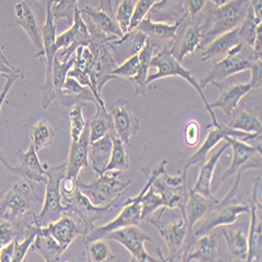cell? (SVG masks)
<instances>
[{
	"label": "cell",
	"instance_id": "58",
	"mask_svg": "<svg viewBox=\"0 0 262 262\" xmlns=\"http://www.w3.org/2000/svg\"><path fill=\"white\" fill-rule=\"evenodd\" d=\"M14 255V240L0 250V262H12Z\"/></svg>",
	"mask_w": 262,
	"mask_h": 262
},
{
	"label": "cell",
	"instance_id": "3",
	"mask_svg": "<svg viewBox=\"0 0 262 262\" xmlns=\"http://www.w3.org/2000/svg\"><path fill=\"white\" fill-rule=\"evenodd\" d=\"M154 226L167 246L169 257L167 261H181V255L188 235V222L185 209L161 208L147 220Z\"/></svg>",
	"mask_w": 262,
	"mask_h": 262
},
{
	"label": "cell",
	"instance_id": "41",
	"mask_svg": "<svg viewBox=\"0 0 262 262\" xmlns=\"http://www.w3.org/2000/svg\"><path fill=\"white\" fill-rule=\"evenodd\" d=\"M86 245V259L91 262H104L116 261L117 257L112 252L108 240L105 238H99L92 240Z\"/></svg>",
	"mask_w": 262,
	"mask_h": 262
},
{
	"label": "cell",
	"instance_id": "52",
	"mask_svg": "<svg viewBox=\"0 0 262 262\" xmlns=\"http://www.w3.org/2000/svg\"><path fill=\"white\" fill-rule=\"evenodd\" d=\"M201 139V125L196 120H190L185 127L184 140L188 147H196Z\"/></svg>",
	"mask_w": 262,
	"mask_h": 262
},
{
	"label": "cell",
	"instance_id": "45",
	"mask_svg": "<svg viewBox=\"0 0 262 262\" xmlns=\"http://www.w3.org/2000/svg\"><path fill=\"white\" fill-rule=\"evenodd\" d=\"M38 227L39 226L37 224L32 226L28 230L26 238L24 240H21V242L19 240V238H17V237L14 239V255H13L12 262H23V261H25L29 251L32 248L34 240L36 238Z\"/></svg>",
	"mask_w": 262,
	"mask_h": 262
},
{
	"label": "cell",
	"instance_id": "25",
	"mask_svg": "<svg viewBox=\"0 0 262 262\" xmlns=\"http://www.w3.org/2000/svg\"><path fill=\"white\" fill-rule=\"evenodd\" d=\"M15 21L30 38L35 50V58L43 59L42 31L32 9L26 0H15Z\"/></svg>",
	"mask_w": 262,
	"mask_h": 262
},
{
	"label": "cell",
	"instance_id": "28",
	"mask_svg": "<svg viewBox=\"0 0 262 262\" xmlns=\"http://www.w3.org/2000/svg\"><path fill=\"white\" fill-rule=\"evenodd\" d=\"M91 145L89 124H86L82 135L77 141H72L70 155L68 159L67 177L78 180L80 172L90 167L89 163V149Z\"/></svg>",
	"mask_w": 262,
	"mask_h": 262
},
{
	"label": "cell",
	"instance_id": "36",
	"mask_svg": "<svg viewBox=\"0 0 262 262\" xmlns=\"http://www.w3.org/2000/svg\"><path fill=\"white\" fill-rule=\"evenodd\" d=\"M31 250L40 255L45 261L58 262L61 261L64 251L57 242L46 232H43L40 227L37 229V235L32 245Z\"/></svg>",
	"mask_w": 262,
	"mask_h": 262
},
{
	"label": "cell",
	"instance_id": "5",
	"mask_svg": "<svg viewBox=\"0 0 262 262\" xmlns=\"http://www.w3.org/2000/svg\"><path fill=\"white\" fill-rule=\"evenodd\" d=\"M250 7V0H230L210 12L204 24L201 25L202 49L216 37L242 25Z\"/></svg>",
	"mask_w": 262,
	"mask_h": 262
},
{
	"label": "cell",
	"instance_id": "42",
	"mask_svg": "<svg viewBox=\"0 0 262 262\" xmlns=\"http://www.w3.org/2000/svg\"><path fill=\"white\" fill-rule=\"evenodd\" d=\"M142 204V222H147L157 211L164 207V202L160 193L156 190V188L151 186L144 193L141 200Z\"/></svg>",
	"mask_w": 262,
	"mask_h": 262
},
{
	"label": "cell",
	"instance_id": "4",
	"mask_svg": "<svg viewBox=\"0 0 262 262\" xmlns=\"http://www.w3.org/2000/svg\"><path fill=\"white\" fill-rule=\"evenodd\" d=\"M167 165H168V161L162 160L160 164L151 171H145L148 180L144 188L141 190V192L136 196V198H130L124 203V206L121 212L118 214V216L115 218V220L100 227L95 226L90 231L89 234L84 236V243L87 244L92 242V240L104 238L109 232L115 231L120 228L140 225L142 223V204H141L142 196L147 191V189L151 186L156 177H158L159 174L166 171Z\"/></svg>",
	"mask_w": 262,
	"mask_h": 262
},
{
	"label": "cell",
	"instance_id": "40",
	"mask_svg": "<svg viewBox=\"0 0 262 262\" xmlns=\"http://www.w3.org/2000/svg\"><path fill=\"white\" fill-rule=\"evenodd\" d=\"M113 150L109 163L106 167V171H120L126 172L130 168L129 156L127 152V145H125L118 136H112Z\"/></svg>",
	"mask_w": 262,
	"mask_h": 262
},
{
	"label": "cell",
	"instance_id": "39",
	"mask_svg": "<svg viewBox=\"0 0 262 262\" xmlns=\"http://www.w3.org/2000/svg\"><path fill=\"white\" fill-rule=\"evenodd\" d=\"M31 143L37 152L51 147L56 139V131L51 123L42 119L34 124L31 128Z\"/></svg>",
	"mask_w": 262,
	"mask_h": 262
},
{
	"label": "cell",
	"instance_id": "32",
	"mask_svg": "<svg viewBox=\"0 0 262 262\" xmlns=\"http://www.w3.org/2000/svg\"><path fill=\"white\" fill-rule=\"evenodd\" d=\"M202 49V29L201 24L192 23L186 29L182 39L172 49V55L179 62H183L188 55H194Z\"/></svg>",
	"mask_w": 262,
	"mask_h": 262
},
{
	"label": "cell",
	"instance_id": "18",
	"mask_svg": "<svg viewBox=\"0 0 262 262\" xmlns=\"http://www.w3.org/2000/svg\"><path fill=\"white\" fill-rule=\"evenodd\" d=\"M211 84L220 91L221 96L217 101L210 103V108L222 109L228 120L238 108L240 101L252 93L249 83L237 82L233 77H230L222 82H212Z\"/></svg>",
	"mask_w": 262,
	"mask_h": 262
},
{
	"label": "cell",
	"instance_id": "51",
	"mask_svg": "<svg viewBox=\"0 0 262 262\" xmlns=\"http://www.w3.org/2000/svg\"><path fill=\"white\" fill-rule=\"evenodd\" d=\"M140 67V60L138 54L130 56L124 62L113 71V75L116 76L117 78H133L137 75Z\"/></svg>",
	"mask_w": 262,
	"mask_h": 262
},
{
	"label": "cell",
	"instance_id": "2",
	"mask_svg": "<svg viewBox=\"0 0 262 262\" xmlns=\"http://www.w3.org/2000/svg\"><path fill=\"white\" fill-rule=\"evenodd\" d=\"M244 171L236 173L235 184L223 201L218 202L193 228L194 237L198 238L214 229L236 223L242 214L250 213V204L243 203L239 190L240 180Z\"/></svg>",
	"mask_w": 262,
	"mask_h": 262
},
{
	"label": "cell",
	"instance_id": "23",
	"mask_svg": "<svg viewBox=\"0 0 262 262\" xmlns=\"http://www.w3.org/2000/svg\"><path fill=\"white\" fill-rule=\"evenodd\" d=\"M220 201L216 200L215 198L209 199L206 198V196L196 193L190 189L188 193V200L185 206V213L187 217V222H188V235L185 242V246L181 255V261L183 256L186 254V252L192 247V245L195 242V237L193 233V228L194 226L198 224L202 218L218 203Z\"/></svg>",
	"mask_w": 262,
	"mask_h": 262
},
{
	"label": "cell",
	"instance_id": "13",
	"mask_svg": "<svg viewBox=\"0 0 262 262\" xmlns=\"http://www.w3.org/2000/svg\"><path fill=\"white\" fill-rule=\"evenodd\" d=\"M108 242L113 240L124 247L131 255L130 261H139V262H147V261H160L158 258L151 256L146 248V243H151L152 238L145 233L139 225L128 226L124 228L117 229L115 231L109 232L105 237Z\"/></svg>",
	"mask_w": 262,
	"mask_h": 262
},
{
	"label": "cell",
	"instance_id": "38",
	"mask_svg": "<svg viewBox=\"0 0 262 262\" xmlns=\"http://www.w3.org/2000/svg\"><path fill=\"white\" fill-rule=\"evenodd\" d=\"M227 127L244 131V133L256 134L261 133L262 124L256 115L247 109H236L232 117L229 119V123L226 125Z\"/></svg>",
	"mask_w": 262,
	"mask_h": 262
},
{
	"label": "cell",
	"instance_id": "6",
	"mask_svg": "<svg viewBox=\"0 0 262 262\" xmlns=\"http://www.w3.org/2000/svg\"><path fill=\"white\" fill-rule=\"evenodd\" d=\"M46 164V198L43 202V207L36 215V224L39 227H45L53 222H56L61 215L68 212V208L62 203L61 193V182L67 177L68 162H64L60 165L50 166Z\"/></svg>",
	"mask_w": 262,
	"mask_h": 262
},
{
	"label": "cell",
	"instance_id": "59",
	"mask_svg": "<svg viewBox=\"0 0 262 262\" xmlns=\"http://www.w3.org/2000/svg\"><path fill=\"white\" fill-rule=\"evenodd\" d=\"M250 6L254 13L257 24H262V0H250Z\"/></svg>",
	"mask_w": 262,
	"mask_h": 262
},
{
	"label": "cell",
	"instance_id": "15",
	"mask_svg": "<svg viewBox=\"0 0 262 262\" xmlns=\"http://www.w3.org/2000/svg\"><path fill=\"white\" fill-rule=\"evenodd\" d=\"M186 19L187 17L180 19L174 24H168L154 21L147 16L141 21L136 30L146 35L156 49H159L160 51L164 49L172 51L180 39L179 31Z\"/></svg>",
	"mask_w": 262,
	"mask_h": 262
},
{
	"label": "cell",
	"instance_id": "29",
	"mask_svg": "<svg viewBox=\"0 0 262 262\" xmlns=\"http://www.w3.org/2000/svg\"><path fill=\"white\" fill-rule=\"evenodd\" d=\"M56 100L65 108H71L76 104H85L87 102L94 105L99 104L97 98L89 86L82 85L76 78L68 76L62 90L57 94Z\"/></svg>",
	"mask_w": 262,
	"mask_h": 262
},
{
	"label": "cell",
	"instance_id": "12",
	"mask_svg": "<svg viewBox=\"0 0 262 262\" xmlns=\"http://www.w3.org/2000/svg\"><path fill=\"white\" fill-rule=\"evenodd\" d=\"M62 203L83 224L85 229L83 237L90 233L98 221H100L106 214L115 211L120 206V201H116L103 207L95 206L78 187L72 194L62 195Z\"/></svg>",
	"mask_w": 262,
	"mask_h": 262
},
{
	"label": "cell",
	"instance_id": "24",
	"mask_svg": "<svg viewBox=\"0 0 262 262\" xmlns=\"http://www.w3.org/2000/svg\"><path fill=\"white\" fill-rule=\"evenodd\" d=\"M16 156L19 159V164L13 166L11 173L33 182L34 184H47L48 180L46 177V164H42L40 162L38 152L32 143L27 151L18 149Z\"/></svg>",
	"mask_w": 262,
	"mask_h": 262
},
{
	"label": "cell",
	"instance_id": "37",
	"mask_svg": "<svg viewBox=\"0 0 262 262\" xmlns=\"http://www.w3.org/2000/svg\"><path fill=\"white\" fill-rule=\"evenodd\" d=\"M95 106L97 108L96 115L87 123L90 129L91 143L107 135L117 136L112 115L109 114L107 108H103L100 104H96Z\"/></svg>",
	"mask_w": 262,
	"mask_h": 262
},
{
	"label": "cell",
	"instance_id": "34",
	"mask_svg": "<svg viewBox=\"0 0 262 262\" xmlns=\"http://www.w3.org/2000/svg\"><path fill=\"white\" fill-rule=\"evenodd\" d=\"M185 9V0H160L151 9L148 16L154 21L174 24L182 18L188 17Z\"/></svg>",
	"mask_w": 262,
	"mask_h": 262
},
{
	"label": "cell",
	"instance_id": "26",
	"mask_svg": "<svg viewBox=\"0 0 262 262\" xmlns=\"http://www.w3.org/2000/svg\"><path fill=\"white\" fill-rule=\"evenodd\" d=\"M220 230L226 245L228 261H246L249 249L246 227L238 225L236 222L232 225L220 227Z\"/></svg>",
	"mask_w": 262,
	"mask_h": 262
},
{
	"label": "cell",
	"instance_id": "10",
	"mask_svg": "<svg viewBox=\"0 0 262 262\" xmlns=\"http://www.w3.org/2000/svg\"><path fill=\"white\" fill-rule=\"evenodd\" d=\"M53 0H47V15L45 24L41 27L42 40H43V63L46 65V80L41 86L42 101L41 106L47 111L51 104L56 100V94L53 85V63L58 53L56 47V23L52 13Z\"/></svg>",
	"mask_w": 262,
	"mask_h": 262
},
{
	"label": "cell",
	"instance_id": "50",
	"mask_svg": "<svg viewBox=\"0 0 262 262\" xmlns=\"http://www.w3.org/2000/svg\"><path fill=\"white\" fill-rule=\"evenodd\" d=\"M159 2L160 0H138L137 5L135 6L134 15H133V18H131V23H130L128 32L135 30L139 26L141 21L149 15L151 9L154 8Z\"/></svg>",
	"mask_w": 262,
	"mask_h": 262
},
{
	"label": "cell",
	"instance_id": "57",
	"mask_svg": "<svg viewBox=\"0 0 262 262\" xmlns=\"http://www.w3.org/2000/svg\"><path fill=\"white\" fill-rule=\"evenodd\" d=\"M252 49H253V51L256 55L261 57V53H262V24H259L257 26L256 36H255V39H254V43L252 46Z\"/></svg>",
	"mask_w": 262,
	"mask_h": 262
},
{
	"label": "cell",
	"instance_id": "49",
	"mask_svg": "<svg viewBox=\"0 0 262 262\" xmlns=\"http://www.w3.org/2000/svg\"><path fill=\"white\" fill-rule=\"evenodd\" d=\"M69 117H70V124H71L72 141H77L80 138V136L82 135L83 130L87 124L84 119L82 105L76 104V105L72 106L70 109Z\"/></svg>",
	"mask_w": 262,
	"mask_h": 262
},
{
	"label": "cell",
	"instance_id": "61",
	"mask_svg": "<svg viewBox=\"0 0 262 262\" xmlns=\"http://www.w3.org/2000/svg\"><path fill=\"white\" fill-rule=\"evenodd\" d=\"M37 2H42V0H37Z\"/></svg>",
	"mask_w": 262,
	"mask_h": 262
},
{
	"label": "cell",
	"instance_id": "19",
	"mask_svg": "<svg viewBox=\"0 0 262 262\" xmlns=\"http://www.w3.org/2000/svg\"><path fill=\"white\" fill-rule=\"evenodd\" d=\"M80 12L87 17V20H90L97 30L112 41L121 39L124 36L115 17L113 0H100L98 8L85 6L80 9Z\"/></svg>",
	"mask_w": 262,
	"mask_h": 262
},
{
	"label": "cell",
	"instance_id": "27",
	"mask_svg": "<svg viewBox=\"0 0 262 262\" xmlns=\"http://www.w3.org/2000/svg\"><path fill=\"white\" fill-rule=\"evenodd\" d=\"M208 129H209V133L202 147L196 151L192 157H190L185 164L183 176H182L185 185H188L187 176H188V170L190 169V167L198 164H204L208 159L210 151H212L216 145H218L222 141H224V139L227 136H231V129L226 125L223 126L221 124H218L215 126L211 124V125H208Z\"/></svg>",
	"mask_w": 262,
	"mask_h": 262
},
{
	"label": "cell",
	"instance_id": "8",
	"mask_svg": "<svg viewBox=\"0 0 262 262\" xmlns=\"http://www.w3.org/2000/svg\"><path fill=\"white\" fill-rule=\"evenodd\" d=\"M150 67L156 68L157 73L148 76V79H147L148 85L157 80H161L164 78H170V77H180V78L186 80L200 95V97L206 107V111L212 118V124L215 126L220 124V122H218L216 119V116L213 112V109L210 108V102L207 100V98L204 94V90L200 85V82L195 79V77L193 75V71L185 69L183 67V64L174 58L171 50L164 49V50L160 51L158 55L152 57Z\"/></svg>",
	"mask_w": 262,
	"mask_h": 262
},
{
	"label": "cell",
	"instance_id": "43",
	"mask_svg": "<svg viewBox=\"0 0 262 262\" xmlns=\"http://www.w3.org/2000/svg\"><path fill=\"white\" fill-rule=\"evenodd\" d=\"M134 11H135L134 0H116V5L114 6L115 17L124 35L129 31Z\"/></svg>",
	"mask_w": 262,
	"mask_h": 262
},
{
	"label": "cell",
	"instance_id": "7",
	"mask_svg": "<svg viewBox=\"0 0 262 262\" xmlns=\"http://www.w3.org/2000/svg\"><path fill=\"white\" fill-rule=\"evenodd\" d=\"M257 59L261 57L254 53L252 47L240 41L229 50L223 59L213 62L212 71L200 82V85L204 90L212 82H222L238 73L246 72Z\"/></svg>",
	"mask_w": 262,
	"mask_h": 262
},
{
	"label": "cell",
	"instance_id": "14",
	"mask_svg": "<svg viewBox=\"0 0 262 262\" xmlns=\"http://www.w3.org/2000/svg\"><path fill=\"white\" fill-rule=\"evenodd\" d=\"M224 141L229 143L233 151V158L230 167L222 176V184L236 176L238 171L245 172L249 169L261 168V150L234 137L227 136Z\"/></svg>",
	"mask_w": 262,
	"mask_h": 262
},
{
	"label": "cell",
	"instance_id": "33",
	"mask_svg": "<svg viewBox=\"0 0 262 262\" xmlns=\"http://www.w3.org/2000/svg\"><path fill=\"white\" fill-rule=\"evenodd\" d=\"M155 50L156 48L152 46V43L147 38L145 46L138 53L139 60H140L139 71L135 77L128 79L131 83H133L135 87V97H140V96L145 97L148 92L147 79L149 76V70L151 68L150 63H151L152 57H154Z\"/></svg>",
	"mask_w": 262,
	"mask_h": 262
},
{
	"label": "cell",
	"instance_id": "16",
	"mask_svg": "<svg viewBox=\"0 0 262 262\" xmlns=\"http://www.w3.org/2000/svg\"><path fill=\"white\" fill-rule=\"evenodd\" d=\"M223 236L220 228L195 239L192 247L183 256L182 261H226L227 252L223 250Z\"/></svg>",
	"mask_w": 262,
	"mask_h": 262
},
{
	"label": "cell",
	"instance_id": "17",
	"mask_svg": "<svg viewBox=\"0 0 262 262\" xmlns=\"http://www.w3.org/2000/svg\"><path fill=\"white\" fill-rule=\"evenodd\" d=\"M112 115L115 131L118 138L125 144L129 145L130 141L138 136L141 130V122L133 113L129 102L126 99L119 98L109 107Z\"/></svg>",
	"mask_w": 262,
	"mask_h": 262
},
{
	"label": "cell",
	"instance_id": "22",
	"mask_svg": "<svg viewBox=\"0 0 262 262\" xmlns=\"http://www.w3.org/2000/svg\"><path fill=\"white\" fill-rule=\"evenodd\" d=\"M261 187V179L258 178L253 186L250 204V225L248 229V255L246 261H261V203L259 204L258 193Z\"/></svg>",
	"mask_w": 262,
	"mask_h": 262
},
{
	"label": "cell",
	"instance_id": "44",
	"mask_svg": "<svg viewBox=\"0 0 262 262\" xmlns=\"http://www.w3.org/2000/svg\"><path fill=\"white\" fill-rule=\"evenodd\" d=\"M74 61H75V55L72 58H70L68 61H61L57 57H55L54 63H53L52 76H53V85H54L56 97H57V94L62 90L65 80H67L68 75L73 68Z\"/></svg>",
	"mask_w": 262,
	"mask_h": 262
},
{
	"label": "cell",
	"instance_id": "30",
	"mask_svg": "<svg viewBox=\"0 0 262 262\" xmlns=\"http://www.w3.org/2000/svg\"><path fill=\"white\" fill-rule=\"evenodd\" d=\"M228 149H230V145L228 142H225V144L222 146L221 149L215 151L214 154L210 157V159L206 160V162L203 164V166L200 170L199 178H198V180H196L194 187L191 188L192 191H194L196 193H200L209 199L214 198L212 194V191H211L213 176H214V172H215L217 164L220 163V161L222 160L223 156L228 151Z\"/></svg>",
	"mask_w": 262,
	"mask_h": 262
},
{
	"label": "cell",
	"instance_id": "35",
	"mask_svg": "<svg viewBox=\"0 0 262 262\" xmlns=\"http://www.w3.org/2000/svg\"><path fill=\"white\" fill-rule=\"evenodd\" d=\"M112 150L113 139L111 135H107L91 143L89 149V163L98 176H101L105 172L109 160H111Z\"/></svg>",
	"mask_w": 262,
	"mask_h": 262
},
{
	"label": "cell",
	"instance_id": "21",
	"mask_svg": "<svg viewBox=\"0 0 262 262\" xmlns=\"http://www.w3.org/2000/svg\"><path fill=\"white\" fill-rule=\"evenodd\" d=\"M40 228L57 242L64 251L71 247L79 235H84L85 233L81 221L70 211L63 213L56 222Z\"/></svg>",
	"mask_w": 262,
	"mask_h": 262
},
{
	"label": "cell",
	"instance_id": "47",
	"mask_svg": "<svg viewBox=\"0 0 262 262\" xmlns=\"http://www.w3.org/2000/svg\"><path fill=\"white\" fill-rule=\"evenodd\" d=\"M78 2L79 0H53L52 13L55 23L62 19L73 23L75 11L78 8Z\"/></svg>",
	"mask_w": 262,
	"mask_h": 262
},
{
	"label": "cell",
	"instance_id": "56",
	"mask_svg": "<svg viewBox=\"0 0 262 262\" xmlns=\"http://www.w3.org/2000/svg\"><path fill=\"white\" fill-rule=\"evenodd\" d=\"M18 69L13 67V65L6 58L2 47H0V76L3 74H11L16 72Z\"/></svg>",
	"mask_w": 262,
	"mask_h": 262
},
{
	"label": "cell",
	"instance_id": "55",
	"mask_svg": "<svg viewBox=\"0 0 262 262\" xmlns=\"http://www.w3.org/2000/svg\"><path fill=\"white\" fill-rule=\"evenodd\" d=\"M207 0H185V8L187 10L188 16L192 18L198 16L205 8Z\"/></svg>",
	"mask_w": 262,
	"mask_h": 262
},
{
	"label": "cell",
	"instance_id": "54",
	"mask_svg": "<svg viewBox=\"0 0 262 262\" xmlns=\"http://www.w3.org/2000/svg\"><path fill=\"white\" fill-rule=\"evenodd\" d=\"M251 81L249 82L252 93H258L262 86V61L261 59L255 60L251 65Z\"/></svg>",
	"mask_w": 262,
	"mask_h": 262
},
{
	"label": "cell",
	"instance_id": "20",
	"mask_svg": "<svg viewBox=\"0 0 262 262\" xmlns=\"http://www.w3.org/2000/svg\"><path fill=\"white\" fill-rule=\"evenodd\" d=\"M152 186L162 196L164 207L169 209H185L188 192L182 176H169L167 171L159 174Z\"/></svg>",
	"mask_w": 262,
	"mask_h": 262
},
{
	"label": "cell",
	"instance_id": "11",
	"mask_svg": "<svg viewBox=\"0 0 262 262\" xmlns=\"http://www.w3.org/2000/svg\"><path fill=\"white\" fill-rule=\"evenodd\" d=\"M89 47L91 48L94 56L91 71L93 92L98 100V103L103 108H106L102 97V91L108 81L117 79V77L113 75V71L118 67V64L112 48L109 46V42L96 40L93 41Z\"/></svg>",
	"mask_w": 262,
	"mask_h": 262
},
{
	"label": "cell",
	"instance_id": "46",
	"mask_svg": "<svg viewBox=\"0 0 262 262\" xmlns=\"http://www.w3.org/2000/svg\"><path fill=\"white\" fill-rule=\"evenodd\" d=\"M0 77L6 78V83H5V85H4V89H3L2 92H0V112H2V108H3L4 102H5V100H6L7 96H8V94L10 93V91H11V89L13 87V85H14L15 82L18 81L19 79H24V78H25V75H24L23 71L18 69V70H17L16 72H14V73H11V74H3ZM0 163H2V164L5 166V168H6L9 172H11V170H12V168H13V165H11V164L9 163V161L7 160V158H6V156H5V154H4V151H3L2 148H0Z\"/></svg>",
	"mask_w": 262,
	"mask_h": 262
},
{
	"label": "cell",
	"instance_id": "31",
	"mask_svg": "<svg viewBox=\"0 0 262 262\" xmlns=\"http://www.w3.org/2000/svg\"><path fill=\"white\" fill-rule=\"evenodd\" d=\"M240 40L238 36V28L227 32L221 36L216 37L209 45L204 47L202 52V62L207 61H218L223 59L229 52L231 48L239 43Z\"/></svg>",
	"mask_w": 262,
	"mask_h": 262
},
{
	"label": "cell",
	"instance_id": "48",
	"mask_svg": "<svg viewBox=\"0 0 262 262\" xmlns=\"http://www.w3.org/2000/svg\"><path fill=\"white\" fill-rule=\"evenodd\" d=\"M257 21L255 19L254 13L250 7V10L243 21V24L238 27V36L239 39L244 42L245 45L252 47L254 43V39L256 36V30H257Z\"/></svg>",
	"mask_w": 262,
	"mask_h": 262
},
{
	"label": "cell",
	"instance_id": "1",
	"mask_svg": "<svg viewBox=\"0 0 262 262\" xmlns=\"http://www.w3.org/2000/svg\"><path fill=\"white\" fill-rule=\"evenodd\" d=\"M41 202L33 182L23 179L12 185L0 199V218L11 222L18 237L27 235L28 230L36 224V205Z\"/></svg>",
	"mask_w": 262,
	"mask_h": 262
},
{
	"label": "cell",
	"instance_id": "60",
	"mask_svg": "<svg viewBox=\"0 0 262 262\" xmlns=\"http://www.w3.org/2000/svg\"><path fill=\"white\" fill-rule=\"evenodd\" d=\"M210 2L212 3V4H214L216 7H220V6H223V5H225L228 0H210Z\"/></svg>",
	"mask_w": 262,
	"mask_h": 262
},
{
	"label": "cell",
	"instance_id": "9",
	"mask_svg": "<svg viewBox=\"0 0 262 262\" xmlns=\"http://www.w3.org/2000/svg\"><path fill=\"white\" fill-rule=\"evenodd\" d=\"M120 171H106L98 179L90 184H84L80 179L77 180V187L86 195L93 205L103 207L120 201L122 196L128 191L131 181L122 182L119 177Z\"/></svg>",
	"mask_w": 262,
	"mask_h": 262
},
{
	"label": "cell",
	"instance_id": "53",
	"mask_svg": "<svg viewBox=\"0 0 262 262\" xmlns=\"http://www.w3.org/2000/svg\"><path fill=\"white\" fill-rule=\"evenodd\" d=\"M16 237L19 238L15 226L11 222L0 218V250L12 243Z\"/></svg>",
	"mask_w": 262,
	"mask_h": 262
}]
</instances>
